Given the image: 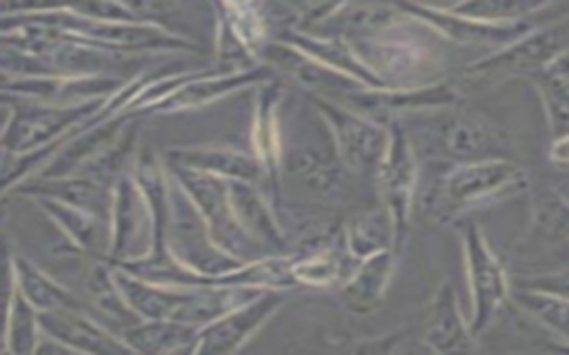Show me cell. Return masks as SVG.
Instances as JSON below:
<instances>
[{
	"instance_id": "6da1fadb",
	"label": "cell",
	"mask_w": 569,
	"mask_h": 355,
	"mask_svg": "<svg viewBox=\"0 0 569 355\" xmlns=\"http://www.w3.org/2000/svg\"><path fill=\"white\" fill-rule=\"evenodd\" d=\"M113 268V280L122 291L129 308L140 320H169L202 328L224 313L253 302L269 288H209V286H164L140 280L118 266Z\"/></svg>"
},
{
	"instance_id": "7a4b0ae2",
	"label": "cell",
	"mask_w": 569,
	"mask_h": 355,
	"mask_svg": "<svg viewBox=\"0 0 569 355\" xmlns=\"http://www.w3.org/2000/svg\"><path fill=\"white\" fill-rule=\"evenodd\" d=\"M529 189V173L509 158L449 164L427 197L431 215L458 222L471 209L513 197Z\"/></svg>"
},
{
	"instance_id": "3957f363",
	"label": "cell",
	"mask_w": 569,
	"mask_h": 355,
	"mask_svg": "<svg viewBox=\"0 0 569 355\" xmlns=\"http://www.w3.org/2000/svg\"><path fill=\"white\" fill-rule=\"evenodd\" d=\"M167 173L180 184V189L189 195L198 213L202 215L211 240L231 257L240 262H256L269 255H260L262 248L238 222L231 200H229V184L224 178L209 175L202 171H193L187 166L164 162Z\"/></svg>"
},
{
	"instance_id": "277c9868",
	"label": "cell",
	"mask_w": 569,
	"mask_h": 355,
	"mask_svg": "<svg viewBox=\"0 0 569 355\" xmlns=\"http://www.w3.org/2000/svg\"><path fill=\"white\" fill-rule=\"evenodd\" d=\"M569 51V13L542 22L513 44L478 58L465 67L469 78H536Z\"/></svg>"
},
{
	"instance_id": "5b68a950",
	"label": "cell",
	"mask_w": 569,
	"mask_h": 355,
	"mask_svg": "<svg viewBox=\"0 0 569 355\" xmlns=\"http://www.w3.org/2000/svg\"><path fill=\"white\" fill-rule=\"evenodd\" d=\"M456 226L462 240L465 268L471 295L469 326L473 337H480L491 326L505 302L511 300V280L507 277L502 262L496 257L489 242L485 240L480 226L471 217H460Z\"/></svg>"
},
{
	"instance_id": "8992f818",
	"label": "cell",
	"mask_w": 569,
	"mask_h": 355,
	"mask_svg": "<svg viewBox=\"0 0 569 355\" xmlns=\"http://www.w3.org/2000/svg\"><path fill=\"white\" fill-rule=\"evenodd\" d=\"M109 98L89 100L73 106H56L31 100H18L16 104H4V129H2V146L4 153L24 155L38 151L60 138H64L71 129L82 124L87 118L98 113V109Z\"/></svg>"
},
{
	"instance_id": "52a82bcc",
	"label": "cell",
	"mask_w": 569,
	"mask_h": 355,
	"mask_svg": "<svg viewBox=\"0 0 569 355\" xmlns=\"http://www.w3.org/2000/svg\"><path fill=\"white\" fill-rule=\"evenodd\" d=\"M305 98L311 102L313 111L327 122L345 166L376 180L391 142L389 126H382L336 100L313 93H305Z\"/></svg>"
},
{
	"instance_id": "ba28073f",
	"label": "cell",
	"mask_w": 569,
	"mask_h": 355,
	"mask_svg": "<svg viewBox=\"0 0 569 355\" xmlns=\"http://www.w3.org/2000/svg\"><path fill=\"white\" fill-rule=\"evenodd\" d=\"M153 248V215L149 202L131 173L113 184V206L109 222L107 264H127L144 260Z\"/></svg>"
},
{
	"instance_id": "9c48e42d",
	"label": "cell",
	"mask_w": 569,
	"mask_h": 355,
	"mask_svg": "<svg viewBox=\"0 0 569 355\" xmlns=\"http://www.w3.org/2000/svg\"><path fill=\"white\" fill-rule=\"evenodd\" d=\"M389 131L391 142L387 158L378 171L376 184L382 197V209L391 215L393 222V251L400 253L407 237L411 204L418 184V158L411 135L400 120H393L389 124Z\"/></svg>"
},
{
	"instance_id": "30bf717a",
	"label": "cell",
	"mask_w": 569,
	"mask_h": 355,
	"mask_svg": "<svg viewBox=\"0 0 569 355\" xmlns=\"http://www.w3.org/2000/svg\"><path fill=\"white\" fill-rule=\"evenodd\" d=\"M451 109H442L433 120L436 124L429 131L431 155L449 164L505 158L507 140L491 122Z\"/></svg>"
},
{
	"instance_id": "8fae6325",
	"label": "cell",
	"mask_w": 569,
	"mask_h": 355,
	"mask_svg": "<svg viewBox=\"0 0 569 355\" xmlns=\"http://www.w3.org/2000/svg\"><path fill=\"white\" fill-rule=\"evenodd\" d=\"M460 102V93L449 82H436L425 87H389V89H369L362 87L340 100V104L351 111L389 126L393 120H400L405 113L416 111H440L451 109Z\"/></svg>"
},
{
	"instance_id": "7c38bea8",
	"label": "cell",
	"mask_w": 569,
	"mask_h": 355,
	"mask_svg": "<svg viewBox=\"0 0 569 355\" xmlns=\"http://www.w3.org/2000/svg\"><path fill=\"white\" fill-rule=\"evenodd\" d=\"M287 291L269 288L253 302H247L211 324L198 331L196 355H233L238 353L249 337L258 333V328L284 304Z\"/></svg>"
},
{
	"instance_id": "4fadbf2b",
	"label": "cell",
	"mask_w": 569,
	"mask_h": 355,
	"mask_svg": "<svg viewBox=\"0 0 569 355\" xmlns=\"http://www.w3.org/2000/svg\"><path fill=\"white\" fill-rule=\"evenodd\" d=\"M400 11L416 16L422 22H429L436 31L447 36L453 42L469 44V47H489L493 51H500L542 22L538 18H529L522 22H509V24H496V22H482L456 16L447 11L440 4H396ZM545 16V13H542ZM549 22V20H547Z\"/></svg>"
},
{
	"instance_id": "5bb4252c",
	"label": "cell",
	"mask_w": 569,
	"mask_h": 355,
	"mask_svg": "<svg viewBox=\"0 0 569 355\" xmlns=\"http://www.w3.org/2000/svg\"><path fill=\"white\" fill-rule=\"evenodd\" d=\"M260 53L267 67H276L287 73L300 89H305V93L340 102L345 95L362 89V84L353 78L325 67L322 62L309 58L282 40H267Z\"/></svg>"
},
{
	"instance_id": "9a60e30c",
	"label": "cell",
	"mask_w": 569,
	"mask_h": 355,
	"mask_svg": "<svg viewBox=\"0 0 569 355\" xmlns=\"http://www.w3.org/2000/svg\"><path fill=\"white\" fill-rule=\"evenodd\" d=\"M42 333L76 355H136L127 342L78 311L40 313Z\"/></svg>"
},
{
	"instance_id": "2e32d148",
	"label": "cell",
	"mask_w": 569,
	"mask_h": 355,
	"mask_svg": "<svg viewBox=\"0 0 569 355\" xmlns=\"http://www.w3.org/2000/svg\"><path fill=\"white\" fill-rule=\"evenodd\" d=\"M282 166H287L291 175L305 180L313 191L325 195L342 189L347 169L329 126L322 135H318V131H309V140L296 142L282 151Z\"/></svg>"
},
{
	"instance_id": "e0dca14e",
	"label": "cell",
	"mask_w": 569,
	"mask_h": 355,
	"mask_svg": "<svg viewBox=\"0 0 569 355\" xmlns=\"http://www.w3.org/2000/svg\"><path fill=\"white\" fill-rule=\"evenodd\" d=\"M422 337L425 346L436 355H471L473 333L460 313L458 293L451 280L440 282L436 288Z\"/></svg>"
},
{
	"instance_id": "ac0fdd59",
	"label": "cell",
	"mask_w": 569,
	"mask_h": 355,
	"mask_svg": "<svg viewBox=\"0 0 569 355\" xmlns=\"http://www.w3.org/2000/svg\"><path fill=\"white\" fill-rule=\"evenodd\" d=\"M273 80L271 67L267 64H258L244 71H222L216 75H202L196 78L187 84H182L178 91H173L171 95H167L162 102H158L156 106H151L147 113H178V111H187V109H198L204 106L227 93H233L238 89L244 87H260Z\"/></svg>"
},
{
	"instance_id": "d6986e66",
	"label": "cell",
	"mask_w": 569,
	"mask_h": 355,
	"mask_svg": "<svg viewBox=\"0 0 569 355\" xmlns=\"http://www.w3.org/2000/svg\"><path fill=\"white\" fill-rule=\"evenodd\" d=\"M16 193L29 197H49L96 215L102 222H111L113 186H107L93 178L67 175V178H31L16 186Z\"/></svg>"
},
{
	"instance_id": "ffe728a7",
	"label": "cell",
	"mask_w": 569,
	"mask_h": 355,
	"mask_svg": "<svg viewBox=\"0 0 569 355\" xmlns=\"http://www.w3.org/2000/svg\"><path fill=\"white\" fill-rule=\"evenodd\" d=\"M360 262L349 253L345 229L320 242L313 251L293 255L291 273L298 282V286H311V288H327V286H345Z\"/></svg>"
},
{
	"instance_id": "44dd1931",
	"label": "cell",
	"mask_w": 569,
	"mask_h": 355,
	"mask_svg": "<svg viewBox=\"0 0 569 355\" xmlns=\"http://www.w3.org/2000/svg\"><path fill=\"white\" fill-rule=\"evenodd\" d=\"M164 162L249 184H258L262 178H267V171L256 153H244L229 146H176L164 151Z\"/></svg>"
},
{
	"instance_id": "7402d4cb",
	"label": "cell",
	"mask_w": 569,
	"mask_h": 355,
	"mask_svg": "<svg viewBox=\"0 0 569 355\" xmlns=\"http://www.w3.org/2000/svg\"><path fill=\"white\" fill-rule=\"evenodd\" d=\"M280 40L296 47L298 51L307 53L309 58L322 62L325 67L353 78L362 87H369V89H389V87H393L385 78H380L378 71H373L365 60H360V55L356 53V49L347 40L316 38V36L302 33L293 27L287 29Z\"/></svg>"
},
{
	"instance_id": "603a6c76",
	"label": "cell",
	"mask_w": 569,
	"mask_h": 355,
	"mask_svg": "<svg viewBox=\"0 0 569 355\" xmlns=\"http://www.w3.org/2000/svg\"><path fill=\"white\" fill-rule=\"evenodd\" d=\"M227 184H229L231 209H233L240 226L262 248H269V255H284V248H287L284 231H282L276 213L269 209L267 200L256 189V184L240 182V180H227Z\"/></svg>"
},
{
	"instance_id": "cb8c5ba5",
	"label": "cell",
	"mask_w": 569,
	"mask_h": 355,
	"mask_svg": "<svg viewBox=\"0 0 569 355\" xmlns=\"http://www.w3.org/2000/svg\"><path fill=\"white\" fill-rule=\"evenodd\" d=\"M282 98L280 87L271 80L258 87V106L253 124V153L267 171V180L278 195L280 189V166H282V142L278 124V102Z\"/></svg>"
},
{
	"instance_id": "d4e9b609",
	"label": "cell",
	"mask_w": 569,
	"mask_h": 355,
	"mask_svg": "<svg viewBox=\"0 0 569 355\" xmlns=\"http://www.w3.org/2000/svg\"><path fill=\"white\" fill-rule=\"evenodd\" d=\"M396 260H398V253L393 248H389V251L376 253V255L367 257L365 262H360L353 277L340 288L342 302L351 313L369 315L380 306V302L391 284V277L396 271Z\"/></svg>"
},
{
	"instance_id": "484cf974",
	"label": "cell",
	"mask_w": 569,
	"mask_h": 355,
	"mask_svg": "<svg viewBox=\"0 0 569 355\" xmlns=\"http://www.w3.org/2000/svg\"><path fill=\"white\" fill-rule=\"evenodd\" d=\"M16 284L20 293L33 304L38 313H51V311H78L87 313L84 302H80L69 288H64L60 282L49 277L42 268H38L29 257L24 255H7Z\"/></svg>"
},
{
	"instance_id": "4316f807",
	"label": "cell",
	"mask_w": 569,
	"mask_h": 355,
	"mask_svg": "<svg viewBox=\"0 0 569 355\" xmlns=\"http://www.w3.org/2000/svg\"><path fill=\"white\" fill-rule=\"evenodd\" d=\"M33 202L69 235V240L78 246V251L98 257L100 262L109 255V224L98 220L96 215L49 200V197H33Z\"/></svg>"
},
{
	"instance_id": "83f0119b",
	"label": "cell",
	"mask_w": 569,
	"mask_h": 355,
	"mask_svg": "<svg viewBox=\"0 0 569 355\" xmlns=\"http://www.w3.org/2000/svg\"><path fill=\"white\" fill-rule=\"evenodd\" d=\"M42 328L40 313L20 293L13 268L7 260V326H4V353L9 355H33L38 351Z\"/></svg>"
},
{
	"instance_id": "f1b7e54d",
	"label": "cell",
	"mask_w": 569,
	"mask_h": 355,
	"mask_svg": "<svg viewBox=\"0 0 569 355\" xmlns=\"http://www.w3.org/2000/svg\"><path fill=\"white\" fill-rule=\"evenodd\" d=\"M398 7H385V4H336L331 13L313 24L311 29L302 31L316 38H351V36H365L380 31L385 24H389L396 18Z\"/></svg>"
},
{
	"instance_id": "f546056e",
	"label": "cell",
	"mask_w": 569,
	"mask_h": 355,
	"mask_svg": "<svg viewBox=\"0 0 569 355\" xmlns=\"http://www.w3.org/2000/svg\"><path fill=\"white\" fill-rule=\"evenodd\" d=\"M196 326L169 320H140L120 328V337L136 355H169L198 339Z\"/></svg>"
},
{
	"instance_id": "4dcf8cb0",
	"label": "cell",
	"mask_w": 569,
	"mask_h": 355,
	"mask_svg": "<svg viewBox=\"0 0 569 355\" xmlns=\"http://www.w3.org/2000/svg\"><path fill=\"white\" fill-rule=\"evenodd\" d=\"M527 240L560 244L569 242V200L556 189H538L531 197V224Z\"/></svg>"
},
{
	"instance_id": "1f68e13d",
	"label": "cell",
	"mask_w": 569,
	"mask_h": 355,
	"mask_svg": "<svg viewBox=\"0 0 569 355\" xmlns=\"http://www.w3.org/2000/svg\"><path fill=\"white\" fill-rule=\"evenodd\" d=\"M345 240L349 253L365 262L367 257L393 248V222L385 209L356 215L345 226Z\"/></svg>"
},
{
	"instance_id": "d6a6232c",
	"label": "cell",
	"mask_w": 569,
	"mask_h": 355,
	"mask_svg": "<svg viewBox=\"0 0 569 355\" xmlns=\"http://www.w3.org/2000/svg\"><path fill=\"white\" fill-rule=\"evenodd\" d=\"M445 9L456 16L471 18V20L509 24V22H522L529 18H538L540 13L556 9V4L542 2V0H465V2H456V4H445Z\"/></svg>"
},
{
	"instance_id": "836d02e7",
	"label": "cell",
	"mask_w": 569,
	"mask_h": 355,
	"mask_svg": "<svg viewBox=\"0 0 569 355\" xmlns=\"http://www.w3.org/2000/svg\"><path fill=\"white\" fill-rule=\"evenodd\" d=\"M511 302L538 324L562 337V344H569V300L511 286Z\"/></svg>"
},
{
	"instance_id": "e575fe53",
	"label": "cell",
	"mask_w": 569,
	"mask_h": 355,
	"mask_svg": "<svg viewBox=\"0 0 569 355\" xmlns=\"http://www.w3.org/2000/svg\"><path fill=\"white\" fill-rule=\"evenodd\" d=\"M87 288H89L93 304L111 320L124 322V326L140 322V317L129 308L122 291L118 288V284L113 280V268L107 262H96L91 266Z\"/></svg>"
},
{
	"instance_id": "d590c367",
	"label": "cell",
	"mask_w": 569,
	"mask_h": 355,
	"mask_svg": "<svg viewBox=\"0 0 569 355\" xmlns=\"http://www.w3.org/2000/svg\"><path fill=\"white\" fill-rule=\"evenodd\" d=\"M529 82L536 87V91L542 100L551 140L569 135V93L560 91L558 87H553L551 82H547L542 78H531Z\"/></svg>"
},
{
	"instance_id": "8d00e7d4",
	"label": "cell",
	"mask_w": 569,
	"mask_h": 355,
	"mask_svg": "<svg viewBox=\"0 0 569 355\" xmlns=\"http://www.w3.org/2000/svg\"><path fill=\"white\" fill-rule=\"evenodd\" d=\"M409 328H398L378 337H356L338 344L329 355H398L409 337Z\"/></svg>"
},
{
	"instance_id": "74e56055",
	"label": "cell",
	"mask_w": 569,
	"mask_h": 355,
	"mask_svg": "<svg viewBox=\"0 0 569 355\" xmlns=\"http://www.w3.org/2000/svg\"><path fill=\"white\" fill-rule=\"evenodd\" d=\"M511 286L540 291L549 295H558L569 300V268L558 273H542V275H527V277H513Z\"/></svg>"
},
{
	"instance_id": "f35d334b",
	"label": "cell",
	"mask_w": 569,
	"mask_h": 355,
	"mask_svg": "<svg viewBox=\"0 0 569 355\" xmlns=\"http://www.w3.org/2000/svg\"><path fill=\"white\" fill-rule=\"evenodd\" d=\"M536 78H542L547 82H551L553 87H558L560 91L569 93V51L565 55H560L549 69H545L540 75Z\"/></svg>"
},
{
	"instance_id": "ab89813d",
	"label": "cell",
	"mask_w": 569,
	"mask_h": 355,
	"mask_svg": "<svg viewBox=\"0 0 569 355\" xmlns=\"http://www.w3.org/2000/svg\"><path fill=\"white\" fill-rule=\"evenodd\" d=\"M549 158L558 166H569V135H562L558 140H551Z\"/></svg>"
},
{
	"instance_id": "60d3db41",
	"label": "cell",
	"mask_w": 569,
	"mask_h": 355,
	"mask_svg": "<svg viewBox=\"0 0 569 355\" xmlns=\"http://www.w3.org/2000/svg\"><path fill=\"white\" fill-rule=\"evenodd\" d=\"M60 353H62V346H58L56 342L47 339V342H42V344L38 346V351H36L33 355H60ZM2 355H9V353H2Z\"/></svg>"
},
{
	"instance_id": "b9f144b4",
	"label": "cell",
	"mask_w": 569,
	"mask_h": 355,
	"mask_svg": "<svg viewBox=\"0 0 569 355\" xmlns=\"http://www.w3.org/2000/svg\"><path fill=\"white\" fill-rule=\"evenodd\" d=\"M169 355H196V342L184 346V348H180V351H176V353H169Z\"/></svg>"
},
{
	"instance_id": "7bdbcfd3",
	"label": "cell",
	"mask_w": 569,
	"mask_h": 355,
	"mask_svg": "<svg viewBox=\"0 0 569 355\" xmlns=\"http://www.w3.org/2000/svg\"><path fill=\"white\" fill-rule=\"evenodd\" d=\"M551 353H556V355H569V344H556V346H551Z\"/></svg>"
},
{
	"instance_id": "ee69618b",
	"label": "cell",
	"mask_w": 569,
	"mask_h": 355,
	"mask_svg": "<svg viewBox=\"0 0 569 355\" xmlns=\"http://www.w3.org/2000/svg\"><path fill=\"white\" fill-rule=\"evenodd\" d=\"M409 355H436L433 351H429L427 346H418V348H413Z\"/></svg>"
},
{
	"instance_id": "f6af8a7d",
	"label": "cell",
	"mask_w": 569,
	"mask_h": 355,
	"mask_svg": "<svg viewBox=\"0 0 569 355\" xmlns=\"http://www.w3.org/2000/svg\"><path fill=\"white\" fill-rule=\"evenodd\" d=\"M551 355H556V353H551Z\"/></svg>"
}]
</instances>
